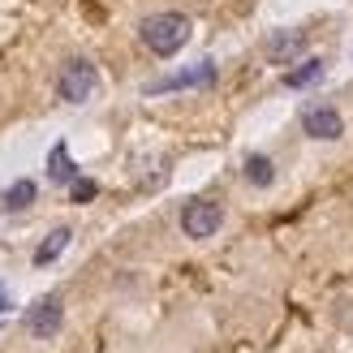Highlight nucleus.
<instances>
[{"instance_id": "6e6552de", "label": "nucleus", "mask_w": 353, "mask_h": 353, "mask_svg": "<svg viewBox=\"0 0 353 353\" xmlns=\"http://www.w3.org/2000/svg\"><path fill=\"white\" fill-rule=\"evenodd\" d=\"M48 176H52L57 185H74V181H78V164L69 160V147H65V143L52 147V155H48Z\"/></svg>"}, {"instance_id": "9b49d317", "label": "nucleus", "mask_w": 353, "mask_h": 353, "mask_svg": "<svg viewBox=\"0 0 353 353\" xmlns=\"http://www.w3.org/2000/svg\"><path fill=\"white\" fill-rule=\"evenodd\" d=\"M319 78H323V61H302L297 69H289V74H285V86H289V91H302V86L319 82Z\"/></svg>"}, {"instance_id": "423d86ee", "label": "nucleus", "mask_w": 353, "mask_h": 353, "mask_svg": "<svg viewBox=\"0 0 353 353\" xmlns=\"http://www.w3.org/2000/svg\"><path fill=\"white\" fill-rule=\"evenodd\" d=\"M306 52V30H272L263 43L268 65H297V57Z\"/></svg>"}, {"instance_id": "f03ea898", "label": "nucleus", "mask_w": 353, "mask_h": 353, "mask_svg": "<svg viewBox=\"0 0 353 353\" xmlns=\"http://www.w3.org/2000/svg\"><path fill=\"white\" fill-rule=\"evenodd\" d=\"M95 86H99V74H95V65L86 61V57H74V61H65L61 65V74H57V95L65 103H86L95 95Z\"/></svg>"}, {"instance_id": "0eeeda50", "label": "nucleus", "mask_w": 353, "mask_h": 353, "mask_svg": "<svg viewBox=\"0 0 353 353\" xmlns=\"http://www.w3.org/2000/svg\"><path fill=\"white\" fill-rule=\"evenodd\" d=\"M211 78H216V65L203 61L199 69H185V74H172V78H164V82H151V86H147V95H160V91H181V86H207Z\"/></svg>"}, {"instance_id": "f257e3e1", "label": "nucleus", "mask_w": 353, "mask_h": 353, "mask_svg": "<svg viewBox=\"0 0 353 353\" xmlns=\"http://www.w3.org/2000/svg\"><path fill=\"white\" fill-rule=\"evenodd\" d=\"M194 34V22L185 13H151L143 17V26H138V39H143V48L151 52V57H176Z\"/></svg>"}, {"instance_id": "7ed1b4c3", "label": "nucleus", "mask_w": 353, "mask_h": 353, "mask_svg": "<svg viewBox=\"0 0 353 353\" xmlns=\"http://www.w3.org/2000/svg\"><path fill=\"white\" fill-rule=\"evenodd\" d=\"M220 224H224V207L211 203V199H194V203H185V211H181V233L194 237V241L216 237Z\"/></svg>"}, {"instance_id": "f8f14e48", "label": "nucleus", "mask_w": 353, "mask_h": 353, "mask_svg": "<svg viewBox=\"0 0 353 353\" xmlns=\"http://www.w3.org/2000/svg\"><path fill=\"white\" fill-rule=\"evenodd\" d=\"M34 194H39V185L22 176V181H13V185L5 190V207H9V211H22V207H30V203H34Z\"/></svg>"}, {"instance_id": "20e7f679", "label": "nucleus", "mask_w": 353, "mask_h": 353, "mask_svg": "<svg viewBox=\"0 0 353 353\" xmlns=\"http://www.w3.org/2000/svg\"><path fill=\"white\" fill-rule=\"evenodd\" d=\"M61 323H65V306H61V297L52 293V297H39L26 314H22V327L30 332L34 341H52L61 332Z\"/></svg>"}, {"instance_id": "ddd939ff", "label": "nucleus", "mask_w": 353, "mask_h": 353, "mask_svg": "<svg viewBox=\"0 0 353 353\" xmlns=\"http://www.w3.org/2000/svg\"><path fill=\"white\" fill-rule=\"evenodd\" d=\"M95 194H99V185H95V181H86V176H78V181L69 185V199H74V203H91Z\"/></svg>"}, {"instance_id": "4468645a", "label": "nucleus", "mask_w": 353, "mask_h": 353, "mask_svg": "<svg viewBox=\"0 0 353 353\" xmlns=\"http://www.w3.org/2000/svg\"><path fill=\"white\" fill-rule=\"evenodd\" d=\"M0 310H9V297L5 293H0Z\"/></svg>"}, {"instance_id": "1a4fd4ad", "label": "nucleus", "mask_w": 353, "mask_h": 353, "mask_svg": "<svg viewBox=\"0 0 353 353\" xmlns=\"http://www.w3.org/2000/svg\"><path fill=\"white\" fill-rule=\"evenodd\" d=\"M69 237H74L69 228H52V233H48V241L39 245V250H34V268H48V263H57V259L65 254Z\"/></svg>"}, {"instance_id": "9d476101", "label": "nucleus", "mask_w": 353, "mask_h": 353, "mask_svg": "<svg viewBox=\"0 0 353 353\" xmlns=\"http://www.w3.org/2000/svg\"><path fill=\"white\" fill-rule=\"evenodd\" d=\"M245 181L259 185V190H268L276 181V164L268 160V155H250V160H245Z\"/></svg>"}, {"instance_id": "39448f33", "label": "nucleus", "mask_w": 353, "mask_h": 353, "mask_svg": "<svg viewBox=\"0 0 353 353\" xmlns=\"http://www.w3.org/2000/svg\"><path fill=\"white\" fill-rule=\"evenodd\" d=\"M302 134L314 143H336L345 134V117L332 103H310V108H302Z\"/></svg>"}]
</instances>
